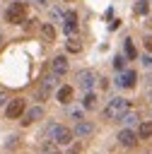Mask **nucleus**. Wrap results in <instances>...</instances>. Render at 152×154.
Wrapping results in <instances>:
<instances>
[{
	"mask_svg": "<svg viewBox=\"0 0 152 154\" xmlns=\"http://www.w3.org/2000/svg\"><path fill=\"white\" fill-rule=\"evenodd\" d=\"M46 135L53 140V144H60V147H70V142H72V130L70 128H65V125H60V123H53V125H48L46 128Z\"/></svg>",
	"mask_w": 152,
	"mask_h": 154,
	"instance_id": "obj_1",
	"label": "nucleus"
},
{
	"mask_svg": "<svg viewBox=\"0 0 152 154\" xmlns=\"http://www.w3.org/2000/svg\"><path fill=\"white\" fill-rule=\"evenodd\" d=\"M27 12H29L27 2L14 0V2H10V5H7V10H5V22H10V24H24Z\"/></svg>",
	"mask_w": 152,
	"mask_h": 154,
	"instance_id": "obj_2",
	"label": "nucleus"
},
{
	"mask_svg": "<svg viewBox=\"0 0 152 154\" xmlns=\"http://www.w3.org/2000/svg\"><path fill=\"white\" fill-rule=\"evenodd\" d=\"M128 111V99H123V96H116V99H111L109 103H106V108H104V118L106 120H121V116Z\"/></svg>",
	"mask_w": 152,
	"mask_h": 154,
	"instance_id": "obj_3",
	"label": "nucleus"
},
{
	"mask_svg": "<svg viewBox=\"0 0 152 154\" xmlns=\"http://www.w3.org/2000/svg\"><path fill=\"white\" fill-rule=\"evenodd\" d=\"M77 84H80L84 91H92V89L99 84V77H97V72H92V70H80V72H77Z\"/></svg>",
	"mask_w": 152,
	"mask_h": 154,
	"instance_id": "obj_4",
	"label": "nucleus"
},
{
	"mask_svg": "<svg viewBox=\"0 0 152 154\" xmlns=\"http://www.w3.org/2000/svg\"><path fill=\"white\" fill-rule=\"evenodd\" d=\"M55 87H58V75H53V72H51V75H46V77H43V82H41V87H39V94H36V96H39V101H46V99H48V94H51V89H55Z\"/></svg>",
	"mask_w": 152,
	"mask_h": 154,
	"instance_id": "obj_5",
	"label": "nucleus"
},
{
	"mask_svg": "<svg viewBox=\"0 0 152 154\" xmlns=\"http://www.w3.org/2000/svg\"><path fill=\"white\" fill-rule=\"evenodd\" d=\"M135 82H138L135 70H121V72H118V77H116V84H118L121 89H133V87H135Z\"/></svg>",
	"mask_w": 152,
	"mask_h": 154,
	"instance_id": "obj_6",
	"label": "nucleus"
},
{
	"mask_svg": "<svg viewBox=\"0 0 152 154\" xmlns=\"http://www.w3.org/2000/svg\"><path fill=\"white\" fill-rule=\"evenodd\" d=\"M27 111V106H24V99H12L10 103H7V108H5V116L10 118V120H14V118H22V113Z\"/></svg>",
	"mask_w": 152,
	"mask_h": 154,
	"instance_id": "obj_7",
	"label": "nucleus"
},
{
	"mask_svg": "<svg viewBox=\"0 0 152 154\" xmlns=\"http://www.w3.org/2000/svg\"><path fill=\"white\" fill-rule=\"evenodd\" d=\"M63 31H65L68 36L77 31V12H75V10L63 12Z\"/></svg>",
	"mask_w": 152,
	"mask_h": 154,
	"instance_id": "obj_8",
	"label": "nucleus"
},
{
	"mask_svg": "<svg viewBox=\"0 0 152 154\" xmlns=\"http://www.w3.org/2000/svg\"><path fill=\"white\" fill-rule=\"evenodd\" d=\"M68 70H70V60H68L65 55H55V58L51 60V72H53V75L63 77Z\"/></svg>",
	"mask_w": 152,
	"mask_h": 154,
	"instance_id": "obj_9",
	"label": "nucleus"
},
{
	"mask_svg": "<svg viewBox=\"0 0 152 154\" xmlns=\"http://www.w3.org/2000/svg\"><path fill=\"white\" fill-rule=\"evenodd\" d=\"M39 118H43V106H31L29 111H24L22 113V125H31V123H36Z\"/></svg>",
	"mask_w": 152,
	"mask_h": 154,
	"instance_id": "obj_10",
	"label": "nucleus"
},
{
	"mask_svg": "<svg viewBox=\"0 0 152 154\" xmlns=\"http://www.w3.org/2000/svg\"><path fill=\"white\" fill-rule=\"evenodd\" d=\"M138 140H140V137H138V132H135V130H130V128H123V130L118 132V142H121L123 147H135V144H138Z\"/></svg>",
	"mask_w": 152,
	"mask_h": 154,
	"instance_id": "obj_11",
	"label": "nucleus"
},
{
	"mask_svg": "<svg viewBox=\"0 0 152 154\" xmlns=\"http://www.w3.org/2000/svg\"><path fill=\"white\" fill-rule=\"evenodd\" d=\"M72 135H75V137H92V135H94V125L87 123V120H80V123L75 125Z\"/></svg>",
	"mask_w": 152,
	"mask_h": 154,
	"instance_id": "obj_12",
	"label": "nucleus"
},
{
	"mask_svg": "<svg viewBox=\"0 0 152 154\" xmlns=\"http://www.w3.org/2000/svg\"><path fill=\"white\" fill-rule=\"evenodd\" d=\"M55 99L60 101V103H70L72 101V87L70 84H63V87H58V91H55Z\"/></svg>",
	"mask_w": 152,
	"mask_h": 154,
	"instance_id": "obj_13",
	"label": "nucleus"
},
{
	"mask_svg": "<svg viewBox=\"0 0 152 154\" xmlns=\"http://www.w3.org/2000/svg\"><path fill=\"white\" fill-rule=\"evenodd\" d=\"M138 137L140 140H150L152 137V120H145V123H138Z\"/></svg>",
	"mask_w": 152,
	"mask_h": 154,
	"instance_id": "obj_14",
	"label": "nucleus"
},
{
	"mask_svg": "<svg viewBox=\"0 0 152 154\" xmlns=\"http://www.w3.org/2000/svg\"><path fill=\"white\" fill-rule=\"evenodd\" d=\"M121 120H123V125H125V128H133V125H138V123H140V116H138L135 111H125V113L121 116Z\"/></svg>",
	"mask_w": 152,
	"mask_h": 154,
	"instance_id": "obj_15",
	"label": "nucleus"
},
{
	"mask_svg": "<svg viewBox=\"0 0 152 154\" xmlns=\"http://www.w3.org/2000/svg\"><path fill=\"white\" fill-rule=\"evenodd\" d=\"M82 108H97V94L94 91H84V96H82Z\"/></svg>",
	"mask_w": 152,
	"mask_h": 154,
	"instance_id": "obj_16",
	"label": "nucleus"
},
{
	"mask_svg": "<svg viewBox=\"0 0 152 154\" xmlns=\"http://www.w3.org/2000/svg\"><path fill=\"white\" fill-rule=\"evenodd\" d=\"M41 36H43L46 41H55V26H53L51 22H46V24L41 26Z\"/></svg>",
	"mask_w": 152,
	"mask_h": 154,
	"instance_id": "obj_17",
	"label": "nucleus"
},
{
	"mask_svg": "<svg viewBox=\"0 0 152 154\" xmlns=\"http://www.w3.org/2000/svg\"><path fill=\"white\" fill-rule=\"evenodd\" d=\"M82 116H84V108L82 106H68V118H72L75 123H80Z\"/></svg>",
	"mask_w": 152,
	"mask_h": 154,
	"instance_id": "obj_18",
	"label": "nucleus"
},
{
	"mask_svg": "<svg viewBox=\"0 0 152 154\" xmlns=\"http://www.w3.org/2000/svg\"><path fill=\"white\" fill-rule=\"evenodd\" d=\"M48 14H51V24H53V22H55V24H63V10H60V7H51Z\"/></svg>",
	"mask_w": 152,
	"mask_h": 154,
	"instance_id": "obj_19",
	"label": "nucleus"
},
{
	"mask_svg": "<svg viewBox=\"0 0 152 154\" xmlns=\"http://www.w3.org/2000/svg\"><path fill=\"white\" fill-rule=\"evenodd\" d=\"M123 48H125V55H128V60H135V58H138V51H135V46H133V41H130V38H125Z\"/></svg>",
	"mask_w": 152,
	"mask_h": 154,
	"instance_id": "obj_20",
	"label": "nucleus"
},
{
	"mask_svg": "<svg viewBox=\"0 0 152 154\" xmlns=\"http://www.w3.org/2000/svg\"><path fill=\"white\" fill-rule=\"evenodd\" d=\"M147 10H150V0H138L135 12H138V14H147Z\"/></svg>",
	"mask_w": 152,
	"mask_h": 154,
	"instance_id": "obj_21",
	"label": "nucleus"
},
{
	"mask_svg": "<svg viewBox=\"0 0 152 154\" xmlns=\"http://www.w3.org/2000/svg\"><path fill=\"white\" fill-rule=\"evenodd\" d=\"M68 51H70V53H80V51H82V43H80L77 38H70V41H68Z\"/></svg>",
	"mask_w": 152,
	"mask_h": 154,
	"instance_id": "obj_22",
	"label": "nucleus"
},
{
	"mask_svg": "<svg viewBox=\"0 0 152 154\" xmlns=\"http://www.w3.org/2000/svg\"><path fill=\"white\" fill-rule=\"evenodd\" d=\"M113 67H116L118 72L125 70V58H123V55H116V58H113Z\"/></svg>",
	"mask_w": 152,
	"mask_h": 154,
	"instance_id": "obj_23",
	"label": "nucleus"
},
{
	"mask_svg": "<svg viewBox=\"0 0 152 154\" xmlns=\"http://www.w3.org/2000/svg\"><path fill=\"white\" fill-rule=\"evenodd\" d=\"M41 154H58V149H55L53 144H43V149H41Z\"/></svg>",
	"mask_w": 152,
	"mask_h": 154,
	"instance_id": "obj_24",
	"label": "nucleus"
},
{
	"mask_svg": "<svg viewBox=\"0 0 152 154\" xmlns=\"http://www.w3.org/2000/svg\"><path fill=\"white\" fill-rule=\"evenodd\" d=\"M140 60H142V65H145V67H152V53H147V55H142Z\"/></svg>",
	"mask_w": 152,
	"mask_h": 154,
	"instance_id": "obj_25",
	"label": "nucleus"
},
{
	"mask_svg": "<svg viewBox=\"0 0 152 154\" xmlns=\"http://www.w3.org/2000/svg\"><path fill=\"white\" fill-rule=\"evenodd\" d=\"M29 2H34V5H39V7H48V5H51V0H29Z\"/></svg>",
	"mask_w": 152,
	"mask_h": 154,
	"instance_id": "obj_26",
	"label": "nucleus"
},
{
	"mask_svg": "<svg viewBox=\"0 0 152 154\" xmlns=\"http://www.w3.org/2000/svg\"><path fill=\"white\" fill-rule=\"evenodd\" d=\"M82 152V144H70V154H80Z\"/></svg>",
	"mask_w": 152,
	"mask_h": 154,
	"instance_id": "obj_27",
	"label": "nucleus"
},
{
	"mask_svg": "<svg viewBox=\"0 0 152 154\" xmlns=\"http://www.w3.org/2000/svg\"><path fill=\"white\" fill-rule=\"evenodd\" d=\"M145 48H147V53H152V36L145 38Z\"/></svg>",
	"mask_w": 152,
	"mask_h": 154,
	"instance_id": "obj_28",
	"label": "nucleus"
},
{
	"mask_svg": "<svg viewBox=\"0 0 152 154\" xmlns=\"http://www.w3.org/2000/svg\"><path fill=\"white\" fill-rule=\"evenodd\" d=\"M5 103H7V94H5V91H0V106H5Z\"/></svg>",
	"mask_w": 152,
	"mask_h": 154,
	"instance_id": "obj_29",
	"label": "nucleus"
},
{
	"mask_svg": "<svg viewBox=\"0 0 152 154\" xmlns=\"http://www.w3.org/2000/svg\"><path fill=\"white\" fill-rule=\"evenodd\" d=\"M150 113H152V106H150Z\"/></svg>",
	"mask_w": 152,
	"mask_h": 154,
	"instance_id": "obj_30",
	"label": "nucleus"
},
{
	"mask_svg": "<svg viewBox=\"0 0 152 154\" xmlns=\"http://www.w3.org/2000/svg\"><path fill=\"white\" fill-rule=\"evenodd\" d=\"M0 41H2V36H0Z\"/></svg>",
	"mask_w": 152,
	"mask_h": 154,
	"instance_id": "obj_31",
	"label": "nucleus"
}]
</instances>
